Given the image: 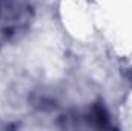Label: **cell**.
I'll list each match as a JSON object with an SVG mask.
<instances>
[{
    "mask_svg": "<svg viewBox=\"0 0 132 131\" xmlns=\"http://www.w3.org/2000/svg\"><path fill=\"white\" fill-rule=\"evenodd\" d=\"M92 117H94V120L98 123V127H109V123H108V113H106V110L101 106V105H94V108H92Z\"/></svg>",
    "mask_w": 132,
    "mask_h": 131,
    "instance_id": "cell-1",
    "label": "cell"
}]
</instances>
